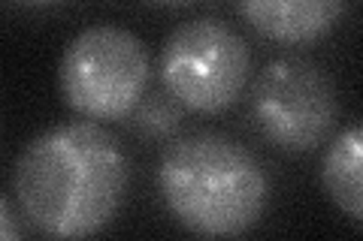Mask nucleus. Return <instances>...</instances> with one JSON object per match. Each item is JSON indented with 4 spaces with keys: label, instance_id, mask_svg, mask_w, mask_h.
<instances>
[{
    "label": "nucleus",
    "instance_id": "f257e3e1",
    "mask_svg": "<svg viewBox=\"0 0 363 241\" xmlns=\"http://www.w3.org/2000/svg\"><path fill=\"white\" fill-rule=\"evenodd\" d=\"M128 157L100 124L76 121L40 133L16 160L21 214L49 238H88L106 229L128 190Z\"/></svg>",
    "mask_w": 363,
    "mask_h": 241
},
{
    "label": "nucleus",
    "instance_id": "f03ea898",
    "mask_svg": "<svg viewBox=\"0 0 363 241\" xmlns=\"http://www.w3.org/2000/svg\"><path fill=\"white\" fill-rule=\"evenodd\" d=\"M157 190L188 233L233 238L260 221L269 181L245 145L221 133H194L167 148Z\"/></svg>",
    "mask_w": 363,
    "mask_h": 241
},
{
    "label": "nucleus",
    "instance_id": "7ed1b4c3",
    "mask_svg": "<svg viewBox=\"0 0 363 241\" xmlns=\"http://www.w3.org/2000/svg\"><path fill=\"white\" fill-rule=\"evenodd\" d=\"M149 54L130 30L91 25L76 33L61 57V94L88 121H116L130 114L149 88Z\"/></svg>",
    "mask_w": 363,
    "mask_h": 241
},
{
    "label": "nucleus",
    "instance_id": "20e7f679",
    "mask_svg": "<svg viewBox=\"0 0 363 241\" xmlns=\"http://www.w3.org/2000/svg\"><path fill=\"white\" fill-rule=\"evenodd\" d=\"M252 73V52L224 21L197 18L176 28L161 52V78L185 109L221 112L240 100Z\"/></svg>",
    "mask_w": 363,
    "mask_h": 241
},
{
    "label": "nucleus",
    "instance_id": "39448f33",
    "mask_svg": "<svg viewBox=\"0 0 363 241\" xmlns=\"http://www.w3.org/2000/svg\"><path fill=\"white\" fill-rule=\"evenodd\" d=\"M255 121L272 145L309 151L333 127L339 102L333 85L303 57H279L255 85Z\"/></svg>",
    "mask_w": 363,
    "mask_h": 241
},
{
    "label": "nucleus",
    "instance_id": "423d86ee",
    "mask_svg": "<svg viewBox=\"0 0 363 241\" xmlns=\"http://www.w3.org/2000/svg\"><path fill=\"white\" fill-rule=\"evenodd\" d=\"M242 18L272 42L303 45L330 33L345 0H236Z\"/></svg>",
    "mask_w": 363,
    "mask_h": 241
},
{
    "label": "nucleus",
    "instance_id": "0eeeda50",
    "mask_svg": "<svg viewBox=\"0 0 363 241\" xmlns=\"http://www.w3.org/2000/svg\"><path fill=\"white\" fill-rule=\"evenodd\" d=\"M321 181L336 208L363 223V124L339 133V139L327 148Z\"/></svg>",
    "mask_w": 363,
    "mask_h": 241
},
{
    "label": "nucleus",
    "instance_id": "6e6552de",
    "mask_svg": "<svg viewBox=\"0 0 363 241\" xmlns=\"http://www.w3.org/2000/svg\"><path fill=\"white\" fill-rule=\"evenodd\" d=\"M179 121H182V112L176 97L169 100L164 94H155L136 106V130L152 136V139H164V136L176 133Z\"/></svg>",
    "mask_w": 363,
    "mask_h": 241
},
{
    "label": "nucleus",
    "instance_id": "1a4fd4ad",
    "mask_svg": "<svg viewBox=\"0 0 363 241\" xmlns=\"http://www.w3.org/2000/svg\"><path fill=\"white\" fill-rule=\"evenodd\" d=\"M0 223H4V238H16V226H13V211H9V202H0Z\"/></svg>",
    "mask_w": 363,
    "mask_h": 241
},
{
    "label": "nucleus",
    "instance_id": "9d476101",
    "mask_svg": "<svg viewBox=\"0 0 363 241\" xmlns=\"http://www.w3.org/2000/svg\"><path fill=\"white\" fill-rule=\"evenodd\" d=\"M155 4H169V6H176V4H188V0H155Z\"/></svg>",
    "mask_w": 363,
    "mask_h": 241
},
{
    "label": "nucleus",
    "instance_id": "9b49d317",
    "mask_svg": "<svg viewBox=\"0 0 363 241\" xmlns=\"http://www.w3.org/2000/svg\"><path fill=\"white\" fill-rule=\"evenodd\" d=\"M28 4H43V0H28Z\"/></svg>",
    "mask_w": 363,
    "mask_h": 241
}]
</instances>
